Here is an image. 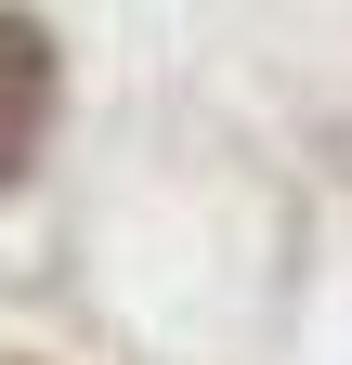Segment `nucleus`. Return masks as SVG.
<instances>
[{
	"mask_svg": "<svg viewBox=\"0 0 352 365\" xmlns=\"http://www.w3.org/2000/svg\"><path fill=\"white\" fill-rule=\"evenodd\" d=\"M39 130H53V26L0 0V182L39 157Z\"/></svg>",
	"mask_w": 352,
	"mask_h": 365,
	"instance_id": "f257e3e1",
	"label": "nucleus"
},
{
	"mask_svg": "<svg viewBox=\"0 0 352 365\" xmlns=\"http://www.w3.org/2000/svg\"><path fill=\"white\" fill-rule=\"evenodd\" d=\"M0 365H26V352H0Z\"/></svg>",
	"mask_w": 352,
	"mask_h": 365,
	"instance_id": "f03ea898",
	"label": "nucleus"
}]
</instances>
